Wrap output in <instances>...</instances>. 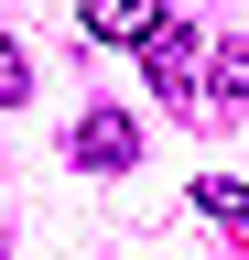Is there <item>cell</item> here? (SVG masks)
<instances>
[{"label": "cell", "instance_id": "obj_1", "mask_svg": "<svg viewBox=\"0 0 249 260\" xmlns=\"http://www.w3.org/2000/svg\"><path fill=\"white\" fill-rule=\"evenodd\" d=\"M141 76L173 98V109H195V87H206V32L195 22H152L141 32Z\"/></svg>", "mask_w": 249, "mask_h": 260}, {"label": "cell", "instance_id": "obj_2", "mask_svg": "<svg viewBox=\"0 0 249 260\" xmlns=\"http://www.w3.org/2000/svg\"><path fill=\"white\" fill-rule=\"evenodd\" d=\"M65 152L87 162V174H130V162H141V130H130V109H87L65 130Z\"/></svg>", "mask_w": 249, "mask_h": 260}, {"label": "cell", "instance_id": "obj_3", "mask_svg": "<svg viewBox=\"0 0 249 260\" xmlns=\"http://www.w3.org/2000/svg\"><path fill=\"white\" fill-rule=\"evenodd\" d=\"M152 22H163V0H87V32L98 44H141Z\"/></svg>", "mask_w": 249, "mask_h": 260}, {"label": "cell", "instance_id": "obj_4", "mask_svg": "<svg viewBox=\"0 0 249 260\" xmlns=\"http://www.w3.org/2000/svg\"><path fill=\"white\" fill-rule=\"evenodd\" d=\"M206 87L228 109H249V44H206Z\"/></svg>", "mask_w": 249, "mask_h": 260}, {"label": "cell", "instance_id": "obj_5", "mask_svg": "<svg viewBox=\"0 0 249 260\" xmlns=\"http://www.w3.org/2000/svg\"><path fill=\"white\" fill-rule=\"evenodd\" d=\"M195 217H217V228H249V184L206 174V184H195Z\"/></svg>", "mask_w": 249, "mask_h": 260}, {"label": "cell", "instance_id": "obj_6", "mask_svg": "<svg viewBox=\"0 0 249 260\" xmlns=\"http://www.w3.org/2000/svg\"><path fill=\"white\" fill-rule=\"evenodd\" d=\"M33 98V65H22V44H0V109H22Z\"/></svg>", "mask_w": 249, "mask_h": 260}, {"label": "cell", "instance_id": "obj_7", "mask_svg": "<svg viewBox=\"0 0 249 260\" xmlns=\"http://www.w3.org/2000/svg\"><path fill=\"white\" fill-rule=\"evenodd\" d=\"M0 260H11V228H0Z\"/></svg>", "mask_w": 249, "mask_h": 260}]
</instances>
